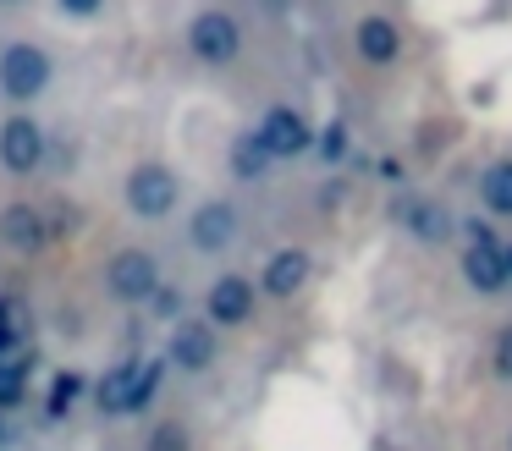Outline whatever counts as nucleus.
<instances>
[{
    "mask_svg": "<svg viewBox=\"0 0 512 451\" xmlns=\"http://www.w3.org/2000/svg\"><path fill=\"white\" fill-rule=\"evenodd\" d=\"M188 50L193 61L204 66H232L237 55H243V22L232 17V11H199V17L188 22Z\"/></svg>",
    "mask_w": 512,
    "mask_h": 451,
    "instance_id": "7ed1b4c3",
    "label": "nucleus"
},
{
    "mask_svg": "<svg viewBox=\"0 0 512 451\" xmlns=\"http://www.w3.org/2000/svg\"><path fill=\"white\" fill-rule=\"evenodd\" d=\"M166 363H171V358H144V363H138L133 385H127V402H122V418L144 413V407L155 402V391H160V374H166Z\"/></svg>",
    "mask_w": 512,
    "mask_h": 451,
    "instance_id": "dca6fc26",
    "label": "nucleus"
},
{
    "mask_svg": "<svg viewBox=\"0 0 512 451\" xmlns=\"http://www.w3.org/2000/svg\"><path fill=\"white\" fill-rule=\"evenodd\" d=\"M265 165H270V154H265V143H259V132L237 138V149H232V171L243 176V182H259V176H265Z\"/></svg>",
    "mask_w": 512,
    "mask_h": 451,
    "instance_id": "6ab92c4d",
    "label": "nucleus"
},
{
    "mask_svg": "<svg viewBox=\"0 0 512 451\" xmlns=\"http://www.w3.org/2000/svg\"><path fill=\"white\" fill-rule=\"evenodd\" d=\"M353 44H358V55H364L369 66H391L402 55V28L391 17H358Z\"/></svg>",
    "mask_w": 512,
    "mask_h": 451,
    "instance_id": "9b49d317",
    "label": "nucleus"
},
{
    "mask_svg": "<svg viewBox=\"0 0 512 451\" xmlns=\"http://www.w3.org/2000/svg\"><path fill=\"white\" fill-rule=\"evenodd\" d=\"M138 363L144 358H122V363H111V369L100 374V385H94V407L100 413H122V402H127V385H133V374H138Z\"/></svg>",
    "mask_w": 512,
    "mask_h": 451,
    "instance_id": "2eb2a0df",
    "label": "nucleus"
},
{
    "mask_svg": "<svg viewBox=\"0 0 512 451\" xmlns=\"http://www.w3.org/2000/svg\"><path fill=\"white\" fill-rule=\"evenodd\" d=\"M463 281L474 286V292H501V286H512L507 242H501V248H468L463 253Z\"/></svg>",
    "mask_w": 512,
    "mask_h": 451,
    "instance_id": "ddd939ff",
    "label": "nucleus"
},
{
    "mask_svg": "<svg viewBox=\"0 0 512 451\" xmlns=\"http://www.w3.org/2000/svg\"><path fill=\"white\" fill-rule=\"evenodd\" d=\"M0 6H17V0H0Z\"/></svg>",
    "mask_w": 512,
    "mask_h": 451,
    "instance_id": "cd10ccee",
    "label": "nucleus"
},
{
    "mask_svg": "<svg viewBox=\"0 0 512 451\" xmlns=\"http://www.w3.org/2000/svg\"><path fill=\"white\" fill-rule=\"evenodd\" d=\"M463 231H468V248H501L496 226H490L485 215H468V220H463Z\"/></svg>",
    "mask_w": 512,
    "mask_h": 451,
    "instance_id": "b1692460",
    "label": "nucleus"
},
{
    "mask_svg": "<svg viewBox=\"0 0 512 451\" xmlns=\"http://www.w3.org/2000/svg\"><path fill=\"white\" fill-rule=\"evenodd\" d=\"M122 193H127V209H133L138 220H166L171 209L182 204V182H177V171L171 165H133L127 171V182H122Z\"/></svg>",
    "mask_w": 512,
    "mask_h": 451,
    "instance_id": "f03ea898",
    "label": "nucleus"
},
{
    "mask_svg": "<svg viewBox=\"0 0 512 451\" xmlns=\"http://www.w3.org/2000/svg\"><path fill=\"white\" fill-rule=\"evenodd\" d=\"M0 440H6V435H0Z\"/></svg>",
    "mask_w": 512,
    "mask_h": 451,
    "instance_id": "c85d7f7f",
    "label": "nucleus"
},
{
    "mask_svg": "<svg viewBox=\"0 0 512 451\" xmlns=\"http://www.w3.org/2000/svg\"><path fill=\"white\" fill-rule=\"evenodd\" d=\"M61 11H67V17H100V6L105 0H56Z\"/></svg>",
    "mask_w": 512,
    "mask_h": 451,
    "instance_id": "a878e982",
    "label": "nucleus"
},
{
    "mask_svg": "<svg viewBox=\"0 0 512 451\" xmlns=\"http://www.w3.org/2000/svg\"><path fill=\"white\" fill-rule=\"evenodd\" d=\"M45 127H39L34 116H12L6 127H0V165L12 176H34L39 165H45Z\"/></svg>",
    "mask_w": 512,
    "mask_h": 451,
    "instance_id": "0eeeda50",
    "label": "nucleus"
},
{
    "mask_svg": "<svg viewBox=\"0 0 512 451\" xmlns=\"http://www.w3.org/2000/svg\"><path fill=\"white\" fill-rule=\"evenodd\" d=\"M144 451H188V429H182V424H160L155 435H149Z\"/></svg>",
    "mask_w": 512,
    "mask_h": 451,
    "instance_id": "5701e85b",
    "label": "nucleus"
},
{
    "mask_svg": "<svg viewBox=\"0 0 512 451\" xmlns=\"http://www.w3.org/2000/svg\"><path fill=\"white\" fill-rule=\"evenodd\" d=\"M507 270H512V242H507Z\"/></svg>",
    "mask_w": 512,
    "mask_h": 451,
    "instance_id": "bb28decb",
    "label": "nucleus"
},
{
    "mask_svg": "<svg viewBox=\"0 0 512 451\" xmlns=\"http://www.w3.org/2000/svg\"><path fill=\"white\" fill-rule=\"evenodd\" d=\"M479 198H485L490 215H512V160L485 165V176H479Z\"/></svg>",
    "mask_w": 512,
    "mask_h": 451,
    "instance_id": "f3484780",
    "label": "nucleus"
},
{
    "mask_svg": "<svg viewBox=\"0 0 512 451\" xmlns=\"http://www.w3.org/2000/svg\"><path fill=\"white\" fill-rule=\"evenodd\" d=\"M45 237H50L45 209H34V204H12L6 215H0V242H6V248L34 253V248H45Z\"/></svg>",
    "mask_w": 512,
    "mask_h": 451,
    "instance_id": "f8f14e48",
    "label": "nucleus"
},
{
    "mask_svg": "<svg viewBox=\"0 0 512 451\" xmlns=\"http://www.w3.org/2000/svg\"><path fill=\"white\" fill-rule=\"evenodd\" d=\"M254 132H259L270 160H298V154H309L314 143H320V132H314L309 121H303V110H292V105H270Z\"/></svg>",
    "mask_w": 512,
    "mask_h": 451,
    "instance_id": "39448f33",
    "label": "nucleus"
},
{
    "mask_svg": "<svg viewBox=\"0 0 512 451\" xmlns=\"http://www.w3.org/2000/svg\"><path fill=\"white\" fill-rule=\"evenodd\" d=\"M149 314H155V319H177V314H182V292H171V286H160V292L149 297Z\"/></svg>",
    "mask_w": 512,
    "mask_h": 451,
    "instance_id": "393cba45",
    "label": "nucleus"
},
{
    "mask_svg": "<svg viewBox=\"0 0 512 451\" xmlns=\"http://www.w3.org/2000/svg\"><path fill=\"white\" fill-rule=\"evenodd\" d=\"M23 380H28V358H0V407L23 402Z\"/></svg>",
    "mask_w": 512,
    "mask_h": 451,
    "instance_id": "aec40b11",
    "label": "nucleus"
},
{
    "mask_svg": "<svg viewBox=\"0 0 512 451\" xmlns=\"http://www.w3.org/2000/svg\"><path fill=\"white\" fill-rule=\"evenodd\" d=\"M83 391H89V380H83L78 369H61L56 385H50V396H45V418H67L72 407H78Z\"/></svg>",
    "mask_w": 512,
    "mask_h": 451,
    "instance_id": "a211bd4d",
    "label": "nucleus"
},
{
    "mask_svg": "<svg viewBox=\"0 0 512 451\" xmlns=\"http://www.w3.org/2000/svg\"><path fill=\"white\" fill-rule=\"evenodd\" d=\"M56 66H50V50L34 39H12L0 50V99L6 105H34L39 94L50 88Z\"/></svg>",
    "mask_w": 512,
    "mask_h": 451,
    "instance_id": "f257e3e1",
    "label": "nucleus"
},
{
    "mask_svg": "<svg viewBox=\"0 0 512 451\" xmlns=\"http://www.w3.org/2000/svg\"><path fill=\"white\" fill-rule=\"evenodd\" d=\"M314 149H320V160H342V154L347 149H353V138H347V121L342 116H336V121H325V127H320V143H314Z\"/></svg>",
    "mask_w": 512,
    "mask_h": 451,
    "instance_id": "412c9836",
    "label": "nucleus"
},
{
    "mask_svg": "<svg viewBox=\"0 0 512 451\" xmlns=\"http://www.w3.org/2000/svg\"><path fill=\"white\" fill-rule=\"evenodd\" d=\"M309 275H314L309 248H276V253L265 259V275H259V292H265V297H298L303 286H309Z\"/></svg>",
    "mask_w": 512,
    "mask_h": 451,
    "instance_id": "9d476101",
    "label": "nucleus"
},
{
    "mask_svg": "<svg viewBox=\"0 0 512 451\" xmlns=\"http://www.w3.org/2000/svg\"><path fill=\"white\" fill-rule=\"evenodd\" d=\"M402 226H408L419 242L452 237V215H446L441 204H430V198H408V209H402Z\"/></svg>",
    "mask_w": 512,
    "mask_h": 451,
    "instance_id": "4468645a",
    "label": "nucleus"
},
{
    "mask_svg": "<svg viewBox=\"0 0 512 451\" xmlns=\"http://www.w3.org/2000/svg\"><path fill=\"white\" fill-rule=\"evenodd\" d=\"M188 242L199 253H226L237 242V209L226 204V198H204L188 215Z\"/></svg>",
    "mask_w": 512,
    "mask_h": 451,
    "instance_id": "6e6552de",
    "label": "nucleus"
},
{
    "mask_svg": "<svg viewBox=\"0 0 512 451\" xmlns=\"http://www.w3.org/2000/svg\"><path fill=\"white\" fill-rule=\"evenodd\" d=\"M254 303H259V286L248 281V275H215L210 292H204V314H210L215 330H237L254 319Z\"/></svg>",
    "mask_w": 512,
    "mask_h": 451,
    "instance_id": "423d86ee",
    "label": "nucleus"
},
{
    "mask_svg": "<svg viewBox=\"0 0 512 451\" xmlns=\"http://www.w3.org/2000/svg\"><path fill=\"white\" fill-rule=\"evenodd\" d=\"M490 374H496V380H512V325H501L496 341H490Z\"/></svg>",
    "mask_w": 512,
    "mask_h": 451,
    "instance_id": "4be33fe9",
    "label": "nucleus"
},
{
    "mask_svg": "<svg viewBox=\"0 0 512 451\" xmlns=\"http://www.w3.org/2000/svg\"><path fill=\"white\" fill-rule=\"evenodd\" d=\"M166 358L177 363L182 374H204L215 363V325L210 319H177V330H171V341H166Z\"/></svg>",
    "mask_w": 512,
    "mask_h": 451,
    "instance_id": "1a4fd4ad",
    "label": "nucleus"
},
{
    "mask_svg": "<svg viewBox=\"0 0 512 451\" xmlns=\"http://www.w3.org/2000/svg\"><path fill=\"white\" fill-rule=\"evenodd\" d=\"M105 292L116 303H149L160 292V259L149 248H122L105 264Z\"/></svg>",
    "mask_w": 512,
    "mask_h": 451,
    "instance_id": "20e7f679",
    "label": "nucleus"
}]
</instances>
